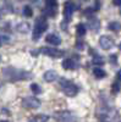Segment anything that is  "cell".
<instances>
[{
    "mask_svg": "<svg viewBox=\"0 0 121 122\" xmlns=\"http://www.w3.org/2000/svg\"><path fill=\"white\" fill-rule=\"evenodd\" d=\"M3 75L9 81H27L32 78V73L28 71L17 70L14 67H6L3 70Z\"/></svg>",
    "mask_w": 121,
    "mask_h": 122,
    "instance_id": "6da1fadb",
    "label": "cell"
},
{
    "mask_svg": "<svg viewBox=\"0 0 121 122\" xmlns=\"http://www.w3.org/2000/svg\"><path fill=\"white\" fill-rule=\"evenodd\" d=\"M47 28H48L47 20L44 17H38L36 20V23H34V27H33V37H32V39L38 40L40 34H42L43 32H45Z\"/></svg>",
    "mask_w": 121,
    "mask_h": 122,
    "instance_id": "7a4b0ae2",
    "label": "cell"
},
{
    "mask_svg": "<svg viewBox=\"0 0 121 122\" xmlns=\"http://www.w3.org/2000/svg\"><path fill=\"white\" fill-rule=\"evenodd\" d=\"M60 86H61L63 92L67 95V97H75L78 93V88L75 83H72L71 81H68L66 78L60 79Z\"/></svg>",
    "mask_w": 121,
    "mask_h": 122,
    "instance_id": "3957f363",
    "label": "cell"
},
{
    "mask_svg": "<svg viewBox=\"0 0 121 122\" xmlns=\"http://www.w3.org/2000/svg\"><path fill=\"white\" fill-rule=\"evenodd\" d=\"M22 105L27 109H38L40 106V100L36 97H27L22 100Z\"/></svg>",
    "mask_w": 121,
    "mask_h": 122,
    "instance_id": "277c9868",
    "label": "cell"
},
{
    "mask_svg": "<svg viewBox=\"0 0 121 122\" xmlns=\"http://www.w3.org/2000/svg\"><path fill=\"white\" fill-rule=\"evenodd\" d=\"M74 11H75V3L71 1V0H68V1H66L65 5H64V17H65L66 22H70Z\"/></svg>",
    "mask_w": 121,
    "mask_h": 122,
    "instance_id": "5b68a950",
    "label": "cell"
},
{
    "mask_svg": "<svg viewBox=\"0 0 121 122\" xmlns=\"http://www.w3.org/2000/svg\"><path fill=\"white\" fill-rule=\"evenodd\" d=\"M40 53H43L47 56H52V57H63V55H64V51H61L59 49H55V48H52V46L43 48L40 50Z\"/></svg>",
    "mask_w": 121,
    "mask_h": 122,
    "instance_id": "8992f818",
    "label": "cell"
},
{
    "mask_svg": "<svg viewBox=\"0 0 121 122\" xmlns=\"http://www.w3.org/2000/svg\"><path fill=\"white\" fill-rule=\"evenodd\" d=\"M99 45L104 50H109L114 46V39H111L108 36H102L99 38Z\"/></svg>",
    "mask_w": 121,
    "mask_h": 122,
    "instance_id": "52a82bcc",
    "label": "cell"
},
{
    "mask_svg": "<svg viewBox=\"0 0 121 122\" xmlns=\"http://www.w3.org/2000/svg\"><path fill=\"white\" fill-rule=\"evenodd\" d=\"M55 118L59 121H75L76 120V117L70 111H60V112H56Z\"/></svg>",
    "mask_w": 121,
    "mask_h": 122,
    "instance_id": "ba28073f",
    "label": "cell"
},
{
    "mask_svg": "<svg viewBox=\"0 0 121 122\" xmlns=\"http://www.w3.org/2000/svg\"><path fill=\"white\" fill-rule=\"evenodd\" d=\"M16 30L21 34H27L29 30H31V25L28 22H20L16 26Z\"/></svg>",
    "mask_w": 121,
    "mask_h": 122,
    "instance_id": "9c48e42d",
    "label": "cell"
},
{
    "mask_svg": "<svg viewBox=\"0 0 121 122\" xmlns=\"http://www.w3.org/2000/svg\"><path fill=\"white\" fill-rule=\"evenodd\" d=\"M45 40L49 43V44H52V45H60L61 44V39H60V37H58L56 34H48Z\"/></svg>",
    "mask_w": 121,
    "mask_h": 122,
    "instance_id": "30bf717a",
    "label": "cell"
},
{
    "mask_svg": "<svg viewBox=\"0 0 121 122\" xmlns=\"http://www.w3.org/2000/svg\"><path fill=\"white\" fill-rule=\"evenodd\" d=\"M43 78L47 81V82H54V81L58 79V73H56V71L49 70L43 75Z\"/></svg>",
    "mask_w": 121,
    "mask_h": 122,
    "instance_id": "8fae6325",
    "label": "cell"
},
{
    "mask_svg": "<svg viewBox=\"0 0 121 122\" xmlns=\"http://www.w3.org/2000/svg\"><path fill=\"white\" fill-rule=\"evenodd\" d=\"M63 67L65 70H75L76 68V64L72 59H65L63 61Z\"/></svg>",
    "mask_w": 121,
    "mask_h": 122,
    "instance_id": "7c38bea8",
    "label": "cell"
},
{
    "mask_svg": "<svg viewBox=\"0 0 121 122\" xmlns=\"http://www.w3.org/2000/svg\"><path fill=\"white\" fill-rule=\"evenodd\" d=\"M43 14H44L45 16L55 17V16H56V7H50V6H47V7L43 10Z\"/></svg>",
    "mask_w": 121,
    "mask_h": 122,
    "instance_id": "4fadbf2b",
    "label": "cell"
},
{
    "mask_svg": "<svg viewBox=\"0 0 121 122\" xmlns=\"http://www.w3.org/2000/svg\"><path fill=\"white\" fill-rule=\"evenodd\" d=\"M93 75H94V76H95V78H98V79H102V78L106 77V72H105L104 70L99 68V67H97V68H94V70H93Z\"/></svg>",
    "mask_w": 121,
    "mask_h": 122,
    "instance_id": "5bb4252c",
    "label": "cell"
},
{
    "mask_svg": "<svg viewBox=\"0 0 121 122\" xmlns=\"http://www.w3.org/2000/svg\"><path fill=\"white\" fill-rule=\"evenodd\" d=\"M86 26L83 23H78L77 27H76V32H77V36L78 37H83L86 34Z\"/></svg>",
    "mask_w": 121,
    "mask_h": 122,
    "instance_id": "9a60e30c",
    "label": "cell"
},
{
    "mask_svg": "<svg viewBox=\"0 0 121 122\" xmlns=\"http://www.w3.org/2000/svg\"><path fill=\"white\" fill-rule=\"evenodd\" d=\"M108 28L110 30H114V32H119V30L121 29V25L119 22H110L108 25Z\"/></svg>",
    "mask_w": 121,
    "mask_h": 122,
    "instance_id": "2e32d148",
    "label": "cell"
},
{
    "mask_svg": "<svg viewBox=\"0 0 121 122\" xmlns=\"http://www.w3.org/2000/svg\"><path fill=\"white\" fill-rule=\"evenodd\" d=\"M92 62H93V65H97V66H100V65H104V62H105V60L102 57V56H94L93 59H92Z\"/></svg>",
    "mask_w": 121,
    "mask_h": 122,
    "instance_id": "e0dca14e",
    "label": "cell"
},
{
    "mask_svg": "<svg viewBox=\"0 0 121 122\" xmlns=\"http://www.w3.org/2000/svg\"><path fill=\"white\" fill-rule=\"evenodd\" d=\"M23 15L26 16V17H32L33 16V10H32V7L31 6H25L23 7Z\"/></svg>",
    "mask_w": 121,
    "mask_h": 122,
    "instance_id": "ac0fdd59",
    "label": "cell"
},
{
    "mask_svg": "<svg viewBox=\"0 0 121 122\" xmlns=\"http://www.w3.org/2000/svg\"><path fill=\"white\" fill-rule=\"evenodd\" d=\"M89 25L92 26V27H90V29L93 28V30H98L99 29V26H100L98 20H93V18H92V21H89Z\"/></svg>",
    "mask_w": 121,
    "mask_h": 122,
    "instance_id": "d6986e66",
    "label": "cell"
},
{
    "mask_svg": "<svg viewBox=\"0 0 121 122\" xmlns=\"http://www.w3.org/2000/svg\"><path fill=\"white\" fill-rule=\"evenodd\" d=\"M49 117L48 116H43V115H39V116H33L29 118V121H48Z\"/></svg>",
    "mask_w": 121,
    "mask_h": 122,
    "instance_id": "ffe728a7",
    "label": "cell"
},
{
    "mask_svg": "<svg viewBox=\"0 0 121 122\" xmlns=\"http://www.w3.org/2000/svg\"><path fill=\"white\" fill-rule=\"evenodd\" d=\"M31 90L33 92L34 94H40V93H42V89H40V87H39L37 83H33V84L31 86Z\"/></svg>",
    "mask_w": 121,
    "mask_h": 122,
    "instance_id": "44dd1931",
    "label": "cell"
},
{
    "mask_svg": "<svg viewBox=\"0 0 121 122\" xmlns=\"http://www.w3.org/2000/svg\"><path fill=\"white\" fill-rule=\"evenodd\" d=\"M45 5L47 6H50V7H56L58 6V1H56V0H47Z\"/></svg>",
    "mask_w": 121,
    "mask_h": 122,
    "instance_id": "7402d4cb",
    "label": "cell"
},
{
    "mask_svg": "<svg viewBox=\"0 0 121 122\" xmlns=\"http://www.w3.org/2000/svg\"><path fill=\"white\" fill-rule=\"evenodd\" d=\"M121 89V86L117 83V82H115V83H113V86H111V90H113V93H117V92Z\"/></svg>",
    "mask_w": 121,
    "mask_h": 122,
    "instance_id": "603a6c76",
    "label": "cell"
},
{
    "mask_svg": "<svg viewBox=\"0 0 121 122\" xmlns=\"http://www.w3.org/2000/svg\"><path fill=\"white\" fill-rule=\"evenodd\" d=\"M100 9V1L99 0H95V6H94V11H98Z\"/></svg>",
    "mask_w": 121,
    "mask_h": 122,
    "instance_id": "cb8c5ba5",
    "label": "cell"
},
{
    "mask_svg": "<svg viewBox=\"0 0 121 122\" xmlns=\"http://www.w3.org/2000/svg\"><path fill=\"white\" fill-rule=\"evenodd\" d=\"M110 62L116 64V55H110Z\"/></svg>",
    "mask_w": 121,
    "mask_h": 122,
    "instance_id": "d4e9b609",
    "label": "cell"
},
{
    "mask_svg": "<svg viewBox=\"0 0 121 122\" xmlns=\"http://www.w3.org/2000/svg\"><path fill=\"white\" fill-rule=\"evenodd\" d=\"M113 4L116 6H121V0H113Z\"/></svg>",
    "mask_w": 121,
    "mask_h": 122,
    "instance_id": "484cf974",
    "label": "cell"
},
{
    "mask_svg": "<svg viewBox=\"0 0 121 122\" xmlns=\"http://www.w3.org/2000/svg\"><path fill=\"white\" fill-rule=\"evenodd\" d=\"M76 45H77V49H79V50H82V49L84 48V46H83V43L81 44L79 42H77V44H76Z\"/></svg>",
    "mask_w": 121,
    "mask_h": 122,
    "instance_id": "4316f807",
    "label": "cell"
},
{
    "mask_svg": "<svg viewBox=\"0 0 121 122\" xmlns=\"http://www.w3.org/2000/svg\"><path fill=\"white\" fill-rule=\"evenodd\" d=\"M117 79H119V81H121V70L117 72Z\"/></svg>",
    "mask_w": 121,
    "mask_h": 122,
    "instance_id": "83f0119b",
    "label": "cell"
},
{
    "mask_svg": "<svg viewBox=\"0 0 121 122\" xmlns=\"http://www.w3.org/2000/svg\"><path fill=\"white\" fill-rule=\"evenodd\" d=\"M61 28H64V29H66V23H61Z\"/></svg>",
    "mask_w": 121,
    "mask_h": 122,
    "instance_id": "f1b7e54d",
    "label": "cell"
},
{
    "mask_svg": "<svg viewBox=\"0 0 121 122\" xmlns=\"http://www.w3.org/2000/svg\"><path fill=\"white\" fill-rule=\"evenodd\" d=\"M31 1H32V3H38L39 0H31Z\"/></svg>",
    "mask_w": 121,
    "mask_h": 122,
    "instance_id": "f546056e",
    "label": "cell"
},
{
    "mask_svg": "<svg viewBox=\"0 0 121 122\" xmlns=\"http://www.w3.org/2000/svg\"><path fill=\"white\" fill-rule=\"evenodd\" d=\"M119 48H120V50H121V43H120V45H119Z\"/></svg>",
    "mask_w": 121,
    "mask_h": 122,
    "instance_id": "4dcf8cb0",
    "label": "cell"
},
{
    "mask_svg": "<svg viewBox=\"0 0 121 122\" xmlns=\"http://www.w3.org/2000/svg\"><path fill=\"white\" fill-rule=\"evenodd\" d=\"M0 46H1V39H0Z\"/></svg>",
    "mask_w": 121,
    "mask_h": 122,
    "instance_id": "1f68e13d",
    "label": "cell"
},
{
    "mask_svg": "<svg viewBox=\"0 0 121 122\" xmlns=\"http://www.w3.org/2000/svg\"><path fill=\"white\" fill-rule=\"evenodd\" d=\"M0 17H1V14H0Z\"/></svg>",
    "mask_w": 121,
    "mask_h": 122,
    "instance_id": "d6a6232c",
    "label": "cell"
},
{
    "mask_svg": "<svg viewBox=\"0 0 121 122\" xmlns=\"http://www.w3.org/2000/svg\"><path fill=\"white\" fill-rule=\"evenodd\" d=\"M120 14H121V11H120Z\"/></svg>",
    "mask_w": 121,
    "mask_h": 122,
    "instance_id": "836d02e7",
    "label": "cell"
}]
</instances>
